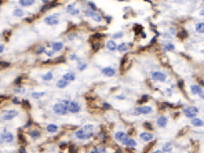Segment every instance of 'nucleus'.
Here are the masks:
<instances>
[{
	"mask_svg": "<svg viewBox=\"0 0 204 153\" xmlns=\"http://www.w3.org/2000/svg\"><path fill=\"white\" fill-rule=\"evenodd\" d=\"M94 132H95L94 124H86V126L80 127L75 132V138L79 139V141H86V139H90V138L94 137Z\"/></svg>",
	"mask_w": 204,
	"mask_h": 153,
	"instance_id": "nucleus-1",
	"label": "nucleus"
},
{
	"mask_svg": "<svg viewBox=\"0 0 204 153\" xmlns=\"http://www.w3.org/2000/svg\"><path fill=\"white\" fill-rule=\"evenodd\" d=\"M53 112L58 116H65L69 113V109H68L66 105H63L62 101H59V102H57V104L53 105Z\"/></svg>",
	"mask_w": 204,
	"mask_h": 153,
	"instance_id": "nucleus-2",
	"label": "nucleus"
},
{
	"mask_svg": "<svg viewBox=\"0 0 204 153\" xmlns=\"http://www.w3.org/2000/svg\"><path fill=\"white\" fill-rule=\"evenodd\" d=\"M150 113H153V106H150V105H141V106L135 108L133 112H131V115H134V116L150 115Z\"/></svg>",
	"mask_w": 204,
	"mask_h": 153,
	"instance_id": "nucleus-3",
	"label": "nucleus"
},
{
	"mask_svg": "<svg viewBox=\"0 0 204 153\" xmlns=\"http://www.w3.org/2000/svg\"><path fill=\"white\" fill-rule=\"evenodd\" d=\"M14 139H15V137L11 131H7L6 128H3V131H1V144H13Z\"/></svg>",
	"mask_w": 204,
	"mask_h": 153,
	"instance_id": "nucleus-4",
	"label": "nucleus"
},
{
	"mask_svg": "<svg viewBox=\"0 0 204 153\" xmlns=\"http://www.w3.org/2000/svg\"><path fill=\"white\" fill-rule=\"evenodd\" d=\"M150 79L155 80V82H159V83H164L167 80V75L164 72H160V70H153L150 73Z\"/></svg>",
	"mask_w": 204,
	"mask_h": 153,
	"instance_id": "nucleus-5",
	"label": "nucleus"
},
{
	"mask_svg": "<svg viewBox=\"0 0 204 153\" xmlns=\"http://www.w3.org/2000/svg\"><path fill=\"white\" fill-rule=\"evenodd\" d=\"M182 112H183V115L186 116V117H189V119H193V117H197V115H199V108H196V106H188V108H185Z\"/></svg>",
	"mask_w": 204,
	"mask_h": 153,
	"instance_id": "nucleus-6",
	"label": "nucleus"
},
{
	"mask_svg": "<svg viewBox=\"0 0 204 153\" xmlns=\"http://www.w3.org/2000/svg\"><path fill=\"white\" fill-rule=\"evenodd\" d=\"M43 22L46 23V25H48V26H55V25H58V23H59V18H58L57 14H53V15L44 17Z\"/></svg>",
	"mask_w": 204,
	"mask_h": 153,
	"instance_id": "nucleus-7",
	"label": "nucleus"
},
{
	"mask_svg": "<svg viewBox=\"0 0 204 153\" xmlns=\"http://www.w3.org/2000/svg\"><path fill=\"white\" fill-rule=\"evenodd\" d=\"M18 115H19V112H18V110H7V112H3V115H1V120H3V122H8V120L15 119Z\"/></svg>",
	"mask_w": 204,
	"mask_h": 153,
	"instance_id": "nucleus-8",
	"label": "nucleus"
},
{
	"mask_svg": "<svg viewBox=\"0 0 204 153\" xmlns=\"http://www.w3.org/2000/svg\"><path fill=\"white\" fill-rule=\"evenodd\" d=\"M69 113H79L80 110H81V106H80V104H79L77 101H71V104H69Z\"/></svg>",
	"mask_w": 204,
	"mask_h": 153,
	"instance_id": "nucleus-9",
	"label": "nucleus"
},
{
	"mask_svg": "<svg viewBox=\"0 0 204 153\" xmlns=\"http://www.w3.org/2000/svg\"><path fill=\"white\" fill-rule=\"evenodd\" d=\"M101 73H102V76H105V77H113L116 75V69L112 68V66H106V68H103L101 70Z\"/></svg>",
	"mask_w": 204,
	"mask_h": 153,
	"instance_id": "nucleus-10",
	"label": "nucleus"
},
{
	"mask_svg": "<svg viewBox=\"0 0 204 153\" xmlns=\"http://www.w3.org/2000/svg\"><path fill=\"white\" fill-rule=\"evenodd\" d=\"M167 124H168V119H167V116H159V117H157V120H156L157 127L164 128V127H167Z\"/></svg>",
	"mask_w": 204,
	"mask_h": 153,
	"instance_id": "nucleus-11",
	"label": "nucleus"
},
{
	"mask_svg": "<svg viewBox=\"0 0 204 153\" xmlns=\"http://www.w3.org/2000/svg\"><path fill=\"white\" fill-rule=\"evenodd\" d=\"M190 124L196 128H201V127H204V120L200 117H193V119H190Z\"/></svg>",
	"mask_w": 204,
	"mask_h": 153,
	"instance_id": "nucleus-12",
	"label": "nucleus"
},
{
	"mask_svg": "<svg viewBox=\"0 0 204 153\" xmlns=\"http://www.w3.org/2000/svg\"><path fill=\"white\" fill-rule=\"evenodd\" d=\"M66 13L71 14V15H79V14H80V10L76 8V6L72 3V4H68V6H66Z\"/></svg>",
	"mask_w": 204,
	"mask_h": 153,
	"instance_id": "nucleus-13",
	"label": "nucleus"
},
{
	"mask_svg": "<svg viewBox=\"0 0 204 153\" xmlns=\"http://www.w3.org/2000/svg\"><path fill=\"white\" fill-rule=\"evenodd\" d=\"M139 138H141V141H143V142H149V141L153 139V134L149 132V131H143V132L139 134Z\"/></svg>",
	"mask_w": 204,
	"mask_h": 153,
	"instance_id": "nucleus-14",
	"label": "nucleus"
},
{
	"mask_svg": "<svg viewBox=\"0 0 204 153\" xmlns=\"http://www.w3.org/2000/svg\"><path fill=\"white\" fill-rule=\"evenodd\" d=\"M105 47H106V50H109V51H117L119 46L115 40H108V41L105 43Z\"/></svg>",
	"mask_w": 204,
	"mask_h": 153,
	"instance_id": "nucleus-15",
	"label": "nucleus"
},
{
	"mask_svg": "<svg viewBox=\"0 0 204 153\" xmlns=\"http://www.w3.org/2000/svg\"><path fill=\"white\" fill-rule=\"evenodd\" d=\"M61 79L66 80L68 83H72V82H75V80H76V73H75V72H68V73L62 75V77H61Z\"/></svg>",
	"mask_w": 204,
	"mask_h": 153,
	"instance_id": "nucleus-16",
	"label": "nucleus"
},
{
	"mask_svg": "<svg viewBox=\"0 0 204 153\" xmlns=\"http://www.w3.org/2000/svg\"><path fill=\"white\" fill-rule=\"evenodd\" d=\"M201 92H203L201 86H199V84L190 86V94H192V95H199V97H200V94H201Z\"/></svg>",
	"mask_w": 204,
	"mask_h": 153,
	"instance_id": "nucleus-17",
	"label": "nucleus"
},
{
	"mask_svg": "<svg viewBox=\"0 0 204 153\" xmlns=\"http://www.w3.org/2000/svg\"><path fill=\"white\" fill-rule=\"evenodd\" d=\"M51 50H53L54 53L62 51L63 50V43L62 41H54V43H51Z\"/></svg>",
	"mask_w": 204,
	"mask_h": 153,
	"instance_id": "nucleus-18",
	"label": "nucleus"
},
{
	"mask_svg": "<svg viewBox=\"0 0 204 153\" xmlns=\"http://www.w3.org/2000/svg\"><path fill=\"white\" fill-rule=\"evenodd\" d=\"M123 145H126L127 148H131V149H134V148H137V142L134 141L133 138H130V137H127L123 142H121Z\"/></svg>",
	"mask_w": 204,
	"mask_h": 153,
	"instance_id": "nucleus-19",
	"label": "nucleus"
},
{
	"mask_svg": "<svg viewBox=\"0 0 204 153\" xmlns=\"http://www.w3.org/2000/svg\"><path fill=\"white\" fill-rule=\"evenodd\" d=\"M126 138H127V135H126V132H124V131H116V134H115V139H116L117 142H123Z\"/></svg>",
	"mask_w": 204,
	"mask_h": 153,
	"instance_id": "nucleus-20",
	"label": "nucleus"
},
{
	"mask_svg": "<svg viewBox=\"0 0 204 153\" xmlns=\"http://www.w3.org/2000/svg\"><path fill=\"white\" fill-rule=\"evenodd\" d=\"M46 130H47L48 134H57L58 130H59V127L57 124H48L47 127H46Z\"/></svg>",
	"mask_w": 204,
	"mask_h": 153,
	"instance_id": "nucleus-21",
	"label": "nucleus"
},
{
	"mask_svg": "<svg viewBox=\"0 0 204 153\" xmlns=\"http://www.w3.org/2000/svg\"><path fill=\"white\" fill-rule=\"evenodd\" d=\"M19 7L22 8V7H32V6H35V1L33 0H21L19 3Z\"/></svg>",
	"mask_w": 204,
	"mask_h": 153,
	"instance_id": "nucleus-22",
	"label": "nucleus"
},
{
	"mask_svg": "<svg viewBox=\"0 0 204 153\" xmlns=\"http://www.w3.org/2000/svg\"><path fill=\"white\" fill-rule=\"evenodd\" d=\"M24 14H25L24 10H22L21 7H15L14 10H13V15L17 17V18H22V17H24Z\"/></svg>",
	"mask_w": 204,
	"mask_h": 153,
	"instance_id": "nucleus-23",
	"label": "nucleus"
},
{
	"mask_svg": "<svg viewBox=\"0 0 204 153\" xmlns=\"http://www.w3.org/2000/svg\"><path fill=\"white\" fill-rule=\"evenodd\" d=\"M54 79V73L53 72H47L44 75H41V82H51Z\"/></svg>",
	"mask_w": 204,
	"mask_h": 153,
	"instance_id": "nucleus-24",
	"label": "nucleus"
},
{
	"mask_svg": "<svg viewBox=\"0 0 204 153\" xmlns=\"http://www.w3.org/2000/svg\"><path fill=\"white\" fill-rule=\"evenodd\" d=\"M69 86V83L66 82V80H63V79H59L58 82H57V88H59V90H63V88H66Z\"/></svg>",
	"mask_w": 204,
	"mask_h": 153,
	"instance_id": "nucleus-25",
	"label": "nucleus"
},
{
	"mask_svg": "<svg viewBox=\"0 0 204 153\" xmlns=\"http://www.w3.org/2000/svg\"><path fill=\"white\" fill-rule=\"evenodd\" d=\"M163 50L164 51H175V46L171 41H165L164 44H163Z\"/></svg>",
	"mask_w": 204,
	"mask_h": 153,
	"instance_id": "nucleus-26",
	"label": "nucleus"
},
{
	"mask_svg": "<svg viewBox=\"0 0 204 153\" xmlns=\"http://www.w3.org/2000/svg\"><path fill=\"white\" fill-rule=\"evenodd\" d=\"M161 150L164 153H170L173 150V142H165L164 145L161 146Z\"/></svg>",
	"mask_w": 204,
	"mask_h": 153,
	"instance_id": "nucleus-27",
	"label": "nucleus"
},
{
	"mask_svg": "<svg viewBox=\"0 0 204 153\" xmlns=\"http://www.w3.org/2000/svg\"><path fill=\"white\" fill-rule=\"evenodd\" d=\"M195 29H196L197 33H201V35H204V22H197L196 26H195Z\"/></svg>",
	"mask_w": 204,
	"mask_h": 153,
	"instance_id": "nucleus-28",
	"label": "nucleus"
},
{
	"mask_svg": "<svg viewBox=\"0 0 204 153\" xmlns=\"http://www.w3.org/2000/svg\"><path fill=\"white\" fill-rule=\"evenodd\" d=\"M28 134H29V137H31L32 139H37V138L40 137V131L39 130H31Z\"/></svg>",
	"mask_w": 204,
	"mask_h": 153,
	"instance_id": "nucleus-29",
	"label": "nucleus"
},
{
	"mask_svg": "<svg viewBox=\"0 0 204 153\" xmlns=\"http://www.w3.org/2000/svg\"><path fill=\"white\" fill-rule=\"evenodd\" d=\"M44 97V92L43 91H36V92H32L31 94V98H35V100H40Z\"/></svg>",
	"mask_w": 204,
	"mask_h": 153,
	"instance_id": "nucleus-30",
	"label": "nucleus"
},
{
	"mask_svg": "<svg viewBox=\"0 0 204 153\" xmlns=\"http://www.w3.org/2000/svg\"><path fill=\"white\" fill-rule=\"evenodd\" d=\"M88 153H106V149L102 148V146H97V148H94V149H91Z\"/></svg>",
	"mask_w": 204,
	"mask_h": 153,
	"instance_id": "nucleus-31",
	"label": "nucleus"
},
{
	"mask_svg": "<svg viewBox=\"0 0 204 153\" xmlns=\"http://www.w3.org/2000/svg\"><path fill=\"white\" fill-rule=\"evenodd\" d=\"M127 48H128V47H127L126 43H120L117 47V51L119 53H124V51H127Z\"/></svg>",
	"mask_w": 204,
	"mask_h": 153,
	"instance_id": "nucleus-32",
	"label": "nucleus"
},
{
	"mask_svg": "<svg viewBox=\"0 0 204 153\" xmlns=\"http://www.w3.org/2000/svg\"><path fill=\"white\" fill-rule=\"evenodd\" d=\"M87 69V63L86 62H79L77 65V70L79 72H83V70H86Z\"/></svg>",
	"mask_w": 204,
	"mask_h": 153,
	"instance_id": "nucleus-33",
	"label": "nucleus"
},
{
	"mask_svg": "<svg viewBox=\"0 0 204 153\" xmlns=\"http://www.w3.org/2000/svg\"><path fill=\"white\" fill-rule=\"evenodd\" d=\"M91 18L94 19L95 22H101V21H102V15H101V14H98L97 11H95V13H94V15L91 17Z\"/></svg>",
	"mask_w": 204,
	"mask_h": 153,
	"instance_id": "nucleus-34",
	"label": "nucleus"
},
{
	"mask_svg": "<svg viewBox=\"0 0 204 153\" xmlns=\"http://www.w3.org/2000/svg\"><path fill=\"white\" fill-rule=\"evenodd\" d=\"M123 36H124V33H123V32H117V33H115V35H113V39H121Z\"/></svg>",
	"mask_w": 204,
	"mask_h": 153,
	"instance_id": "nucleus-35",
	"label": "nucleus"
},
{
	"mask_svg": "<svg viewBox=\"0 0 204 153\" xmlns=\"http://www.w3.org/2000/svg\"><path fill=\"white\" fill-rule=\"evenodd\" d=\"M14 91H15L17 94H24V92H25V88H24V87H17Z\"/></svg>",
	"mask_w": 204,
	"mask_h": 153,
	"instance_id": "nucleus-36",
	"label": "nucleus"
},
{
	"mask_svg": "<svg viewBox=\"0 0 204 153\" xmlns=\"http://www.w3.org/2000/svg\"><path fill=\"white\" fill-rule=\"evenodd\" d=\"M54 51H53V50H47V51H46V55H47V57H50V58H51V57H54Z\"/></svg>",
	"mask_w": 204,
	"mask_h": 153,
	"instance_id": "nucleus-37",
	"label": "nucleus"
},
{
	"mask_svg": "<svg viewBox=\"0 0 204 153\" xmlns=\"http://www.w3.org/2000/svg\"><path fill=\"white\" fill-rule=\"evenodd\" d=\"M69 59H72V61H79V57L75 55V54H72V55H69Z\"/></svg>",
	"mask_w": 204,
	"mask_h": 153,
	"instance_id": "nucleus-38",
	"label": "nucleus"
},
{
	"mask_svg": "<svg viewBox=\"0 0 204 153\" xmlns=\"http://www.w3.org/2000/svg\"><path fill=\"white\" fill-rule=\"evenodd\" d=\"M161 36H163L164 39H171V37H173V35H171V33H163Z\"/></svg>",
	"mask_w": 204,
	"mask_h": 153,
	"instance_id": "nucleus-39",
	"label": "nucleus"
},
{
	"mask_svg": "<svg viewBox=\"0 0 204 153\" xmlns=\"http://www.w3.org/2000/svg\"><path fill=\"white\" fill-rule=\"evenodd\" d=\"M116 98H117V100H126V95H124V94H120V95H116Z\"/></svg>",
	"mask_w": 204,
	"mask_h": 153,
	"instance_id": "nucleus-40",
	"label": "nucleus"
},
{
	"mask_svg": "<svg viewBox=\"0 0 204 153\" xmlns=\"http://www.w3.org/2000/svg\"><path fill=\"white\" fill-rule=\"evenodd\" d=\"M199 15L204 17V7H203V8H200V11H199Z\"/></svg>",
	"mask_w": 204,
	"mask_h": 153,
	"instance_id": "nucleus-41",
	"label": "nucleus"
},
{
	"mask_svg": "<svg viewBox=\"0 0 204 153\" xmlns=\"http://www.w3.org/2000/svg\"><path fill=\"white\" fill-rule=\"evenodd\" d=\"M4 48H6V47H4V44H1V46H0V53H1V54L4 53Z\"/></svg>",
	"mask_w": 204,
	"mask_h": 153,
	"instance_id": "nucleus-42",
	"label": "nucleus"
},
{
	"mask_svg": "<svg viewBox=\"0 0 204 153\" xmlns=\"http://www.w3.org/2000/svg\"><path fill=\"white\" fill-rule=\"evenodd\" d=\"M152 153H164V152H163L161 149H157V150H153V152H152Z\"/></svg>",
	"mask_w": 204,
	"mask_h": 153,
	"instance_id": "nucleus-43",
	"label": "nucleus"
},
{
	"mask_svg": "<svg viewBox=\"0 0 204 153\" xmlns=\"http://www.w3.org/2000/svg\"><path fill=\"white\" fill-rule=\"evenodd\" d=\"M13 102H14V104H19V102H21V101L18 100V98H14V100H13Z\"/></svg>",
	"mask_w": 204,
	"mask_h": 153,
	"instance_id": "nucleus-44",
	"label": "nucleus"
},
{
	"mask_svg": "<svg viewBox=\"0 0 204 153\" xmlns=\"http://www.w3.org/2000/svg\"><path fill=\"white\" fill-rule=\"evenodd\" d=\"M19 153H26V152H25L24 148H21V149H19Z\"/></svg>",
	"mask_w": 204,
	"mask_h": 153,
	"instance_id": "nucleus-45",
	"label": "nucleus"
},
{
	"mask_svg": "<svg viewBox=\"0 0 204 153\" xmlns=\"http://www.w3.org/2000/svg\"><path fill=\"white\" fill-rule=\"evenodd\" d=\"M200 98H201V100H204V91L200 94Z\"/></svg>",
	"mask_w": 204,
	"mask_h": 153,
	"instance_id": "nucleus-46",
	"label": "nucleus"
},
{
	"mask_svg": "<svg viewBox=\"0 0 204 153\" xmlns=\"http://www.w3.org/2000/svg\"><path fill=\"white\" fill-rule=\"evenodd\" d=\"M116 153H121V150H116Z\"/></svg>",
	"mask_w": 204,
	"mask_h": 153,
	"instance_id": "nucleus-47",
	"label": "nucleus"
},
{
	"mask_svg": "<svg viewBox=\"0 0 204 153\" xmlns=\"http://www.w3.org/2000/svg\"><path fill=\"white\" fill-rule=\"evenodd\" d=\"M201 54H204V48H203V51H201Z\"/></svg>",
	"mask_w": 204,
	"mask_h": 153,
	"instance_id": "nucleus-48",
	"label": "nucleus"
}]
</instances>
